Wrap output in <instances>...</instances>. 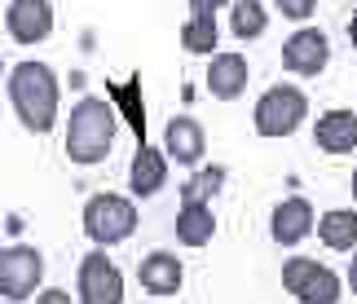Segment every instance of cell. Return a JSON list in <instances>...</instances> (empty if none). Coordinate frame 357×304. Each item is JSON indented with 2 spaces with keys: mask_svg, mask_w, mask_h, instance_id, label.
<instances>
[{
  "mask_svg": "<svg viewBox=\"0 0 357 304\" xmlns=\"http://www.w3.org/2000/svg\"><path fill=\"white\" fill-rule=\"evenodd\" d=\"M265 31H269L265 0H234L229 5V36L234 40H260Z\"/></svg>",
  "mask_w": 357,
  "mask_h": 304,
  "instance_id": "cell-19",
  "label": "cell"
},
{
  "mask_svg": "<svg viewBox=\"0 0 357 304\" xmlns=\"http://www.w3.org/2000/svg\"><path fill=\"white\" fill-rule=\"evenodd\" d=\"M40 282H45V256H40V247H31V243L5 247V256H0V296L13 304L36 300Z\"/></svg>",
  "mask_w": 357,
  "mask_h": 304,
  "instance_id": "cell-6",
  "label": "cell"
},
{
  "mask_svg": "<svg viewBox=\"0 0 357 304\" xmlns=\"http://www.w3.org/2000/svg\"><path fill=\"white\" fill-rule=\"evenodd\" d=\"M137 278H142L146 287V296H155V300H168L181 291V282H185V269H181V260H176L172 252H150L142 265H137Z\"/></svg>",
  "mask_w": 357,
  "mask_h": 304,
  "instance_id": "cell-15",
  "label": "cell"
},
{
  "mask_svg": "<svg viewBox=\"0 0 357 304\" xmlns=\"http://www.w3.org/2000/svg\"><path fill=\"white\" fill-rule=\"evenodd\" d=\"M53 0H9L5 9V26L18 45H40L53 36Z\"/></svg>",
  "mask_w": 357,
  "mask_h": 304,
  "instance_id": "cell-11",
  "label": "cell"
},
{
  "mask_svg": "<svg viewBox=\"0 0 357 304\" xmlns=\"http://www.w3.org/2000/svg\"><path fill=\"white\" fill-rule=\"evenodd\" d=\"M163 155L181 168H199L203 155H208V132L195 115H172L168 128H163Z\"/></svg>",
  "mask_w": 357,
  "mask_h": 304,
  "instance_id": "cell-10",
  "label": "cell"
},
{
  "mask_svg": "<svg viewBox=\"0 0 357 304\" xmlns=\"http://www.w3.org/2000/svg\"><path fill=\"white\" fill-rule=\"evenodd\" d=\"M176 238L181 247H208L216 238V212L212 203H185L181 199V212H176Z\"/></svg>",
  "mask_w": 357,
  "mask_h": 304,
  "instance_id": "cell-16",
  "label": "cell"
},
{
  "mask_svg": "<svg viewBox=\"0 0 357 304\" xmlns=\"http://www.w3.org/2000/svg\"><path fill=\"white\" fill-rule=\"evenodd\" d=\"M0 79H5V58H0Z\"/></svg>",
  "mask_w": 357,
  "mask_h": 304,
  "instance_id": "cell-27",
  "label": "cell"
},
{
  "mask_svg": "<svg viewBox=\"0 0 357 304\" xmlns=\"http://www.w3.org/2000/svg\"><path fill=\"white\" fill-rule=\"evenodd\" d=\"M344 287L357 296V252H353V260H349V273H344Z\"/></svg>",
  "mask_w": 357,
  "mask_h": 304,
  "instance_id": "cell-24",
  "label": "cell"
},
{
  "mask_svg": "<svg viewBox=\"0 0 357 304\" xmlns=\"http://www.w3.org/2000/svg\"><path fill=\"white\" fill-rule=\"evenodd\" d=\"M216 40H221V26H216V13H190L181 22V49L195 53V58H212Z\"/></svg>",
  "mask_w": 357,
  "mask_h": 304,
  "instance_id": "cell-18",
  "label": "cell"
},
{
  "mask_svg": "<svg viewBox=\"0 0 357 304\" xmlns=\"http://www.w3.org/2000/svg\"><path fill=\"white\" fill-rule=\"evenodd\" d=\"M353 199H357V172H353Z\"/></svg>",
  "mask_w": 357,
  "mask_h": 304,
  "instance_id": "cell-26",
  "label": "cell"
},
{
  "mask_svg": "<svg viewBox=\"0 0 357 304\" xmlns=\"http://www.w3.org/2000/svg\"><path fill=\"white\" fill-rule=\"evenodd\" d=\"M326 62H331V40H326L322 26H300V31L287 36L282 45V71H291L300 79H313L326 71Z\"/></svg>",
  "mask_w": 357,
  "mask_h": 304,
  "instance_id": "cell-8",
  "label": "cell"
},
{
  "mask_svg": "<svg viewBox=\"0 0 357 304\" xmlns=\"http://www.w3.org/2000/svg\"><path fill=\"white\" fill-rule=\"evenodd\" d=\"M247 79H252V66H247L243 53H212L208 62V93L216 102H234L247 93Z\"/></svg>",
  "mask_w": 357,
  "mask_h": 304,
  "instance_id": "cell-13",
  "label": "cell"
},
{
  "mask_svg": "<svg viewBox=\"0 0 357 304\" xmlns=\"http://www.w3.org/2000/svg\"><path fill=\"white\" fill-rule=\"evenodd\" d=\"M137 220H142V212H137V203L128 195L102 190V195H93L84 203L79 225H84L93 247H119V243H128L132 234H137Z\"/></svg>",
  "mask_w": 357,
  "mask_h": 304,
  "instance_id": "cell-3",
  "label": "cell"
},
{
  "mask_svg": "<svg viewBox=\"0 0 357 304\" xmlns=\"http://www.w3.org/2000/svg\"><path fill=\"white\" fill-rule=\"evenodd\" d=\"M5 304H13V300H5Z\"/></svg>",
  "mask_w": 357,
  "mask_h": 304,
  "instance_id": "cell-29",
  "label": "cell"
},
{
  "mask_svg": "<svg viewBox=\"0 0 357 304\" xmlns=\"http://www.w3.org/2000/svg\"><path fill=\"white\" fill-rule=\"evenodd\" d=\"M305 115H309L305 89H296V84H269L256 98V106H252V128L260 137H269V142H278V137H291L300 123H305Z\"/></svg>",
  "mask_w": 357,
  "mask_h": 304,
  "instance_id": "cell-4",
  "label": "cell"
},
{
  "mask_svg": "<svg viewBox=\"0 0 357 304\" xmlns=\"http://www.w3.org/2000/svg\"><path fill=\"white\" fill-rule=\"evenodd\" d=\"M75 300L79 304H123V273H119V265L102 252V247L79 260Z\"/></svg>",
  "mask_w": 357,
  "mask_h": 304,
  "instance_id": "cell-7",
  "label": "cell"
},
{
  "mask_svg": "<svg viewBox=\"0 0 357 304\" xmlns=\"http://www.w3.org/2000/svg\"><path fill=\"white\" fill-rule=\"evenodd\" d=\"M168 155H163L159 146H137L132 150V163H128V190L132 199H155L163 195V185H168Z\"/></svg>",
  "mask_w": 357,
  "mask_h": 304,
  "instance_id": "cell-12",
  "label": "cell"
},
{
  "mask_svg": "<svg viewBox=\"0 0 357 304\" xmlns=\"http://www.w3.org/2000/svg\"><path fill=\"white\" fill-rule=\"evenodd\" d=\"M309 234H318V212H313V203L305 195L282 199L269 212V238L278 243V247H300Z\"/></svg>",
  "mask_w": 357,
  "mask_h": 304,
  "instance_id": "cell-9",
  "label": "cell"
},
{
  "mask_svg": "<svg viewBox=\"0 0 357 304\" xmlns=\"http://www.w3.org/2000/svg\"><path fill=\"white\" fill-rule=\"evenodd\" d=\"M282 287L300 304H340V296H344V278L313 256H287L282 260Z\"/></svg>",
  "mask_w": 357,
  "mask_h": 304,
  "instance_id": "cell-5",
  "label": "cell"
},
{
  "mask_svg": "<svg viewBox=\"0 0 357 304\" xmlns=\"http://www.w3.org/2000/svg\"><path fill=\"white\" fill-rule=\"evenodd\" d=\"M119 142V115L102 98H79L71 119H66V159L75 168H93L115 150Z\"/></svg>",
  "mask_w": 357,
  "mask_h": 304,
  "instance_id": "cell-2",
  "label": "cell"
},
{
  "mask_svg": "<svg viewBox=\"0 0 357 304\" xmlns=\"http://www.w3.org/2000/svg\"><path fill=\"white\" fill-rule=\"evenodd\" d=\"M313 142H318L322 155H353L357 150V110H344V106H335V110H326V115L313 123Z\"/></svg>",
  "mask_w": 357,
  "mask_h": 304,
  "instance_id": "cell-14",
  "label": "cell"
},
{
  "mask_svg": "<svg viewBox=\"0 0 357 304\" xmlns=\"http://www.w3.org/2000/svg\"><path fill=\"white\" fill-rule=\"evenodd\" d=\"M349 45L357 49V13H353V18H349Z\"/></svg>",
  "mask_w": 357,
  "mask_h": 304,
  "instance_id": "cell-25",
  "label": "cell"
},
{
  "mask_svg": "<svg viewBox=\"0 0 357 304\" xmlns=\"http://www.w3.org/2000/svg\"><path fill=\"white\" fill-rule=\"evenodd\" d=\"M36 304H79V300H71V296L62 291V287H49V291H40V296H36Z\"/></svg>",
  "mask_w": 357,
  "mask_h": 304,
  "instance_id": "cell-22",
  "label": "cell"
},
{
  "mask_svg": "<svg viewBox=\"0 0 357 304\" xmlns=\"http://www.w3.org/2000/svg\"><path fill=\"white\" fill-rule=\"evenodd\" d=\"M0 256H5V243H0Z\"/></svg>",
  "mask_w": 357,
  "mask_h": 304,
  "instance_id": "cell-28",
  "label": "cell"
},
{
  "mask_svg": "<svg viewBox=\"0 0 357 304\" xmlns=\"http://www.w3.org/2000/svg\"><path fill=\"white\" fill-rule=\"evenodd\" d=\"M273 5H278V13L287 22H309L313 9H318V0H273Z\"/></svg>",
  "mask_w": 357,
  "mask_h": 304,
  "instance_id": "cell-21",
  "label": "cell"
},
{
  "mask_svg": "<svg viewBox=\"0 0 357 304\" xmlns=\"http://www.w3.org/2000/svg\"><path fill=\"white\" fill-rule=\"evenodd\" d=\"M58 98H62V84L53 75V66L26 58L9 71V106L26 132H36V137L53 132V123H58Z\"/></svg>",
  "mask_w": 357,
  "mask_h": 304,
  "instance_id": "cell-1",
  "label": "cell"
},
{
  "mask_svg": "<svg viewBox=\"0 0 357 304\" xmlns=\"http://www.w3.org/2000/svg\"><path fill=\"white\" fill-rule=\"evenodd\" d=\"M221 190H225V168L208 163V168H199V172L181 185V199H185V203H212Z\"/></svg>",
  "mask_w": 357,
  "mask_h": 304,
  "instance_id": "cell-20",
  "label": "cell"
},
{
  "mask_svg": "<svg viewBox=\"0 0 357 304\" xmlns=\"http://www.w3.org/2000/svg\"><path fill=\"white\" fill-rule=\"evenodd\" d=\"M318 238L331 252H357V212L353 207H331L318 220Z\"/></svg>",
  "mask_w": 357,
  "mask_h": 304,
  "instance_id": "cell-17",
  "label": "cell"
},
{
  "mask_svg": "<svg viewBox=\"0 0 357 304\" xmlns=\"http://www.w3.org/2000/svg\"><path fill=\"white\" fill-rule=\"evenodd\" d=\"M185 5H190V13H216L225 0H185Z\"/></svg>",
  "mask_w": 357,
  "mask_h": 304,
  "instance_id": "cell-23",
  "label": "cell"
}]
</instances>
